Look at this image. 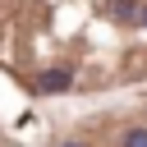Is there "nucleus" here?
Wrapping results in <instances>:
<instances>
[{
	"label": "nucleus",
	"mask_w": 147,
	"mask_h": 147,
	"mask_svg": "<svg viewBox=\"0 0 147 147\" xmlns=\"http://www.w3.org/2000/svg\"><path fill=\"white\" fill-rule=\"evenodd\" d=\"M0 64L41 96L147 78V0H0Z\"/></svg>",
	"instance_id": "f257e3e1"
},
{
	"label": "nucleus",
	"mask_w": 147,
	"mask_h": 147,
	"mask_svg": "<svg viewBox=\"0 0 147 147\" xmlns=\"http://www.w3.org/2000/svg\"><path fill=\"white\" fill-rule=\"evenodd\" d=\"M119 147H147V124H133V129H124Z\"/></svg>",
	"instance_id": "f03ea898"
},
{
	"label": "nucleus",
	"mask_w": 147,
	"mask_h": 147,
	"mask_svg": "<svg viewBox=\"0 0 147 147\" xmlns=\"http://www.w3.org/2000/svg\"><path fill=\"white\" fill-rule=\"evenodd\" d=\"M64 147H87V142H64Z\"/></svg>",
	"instance_id": "7ed1b4c3"
}]
</instances>
